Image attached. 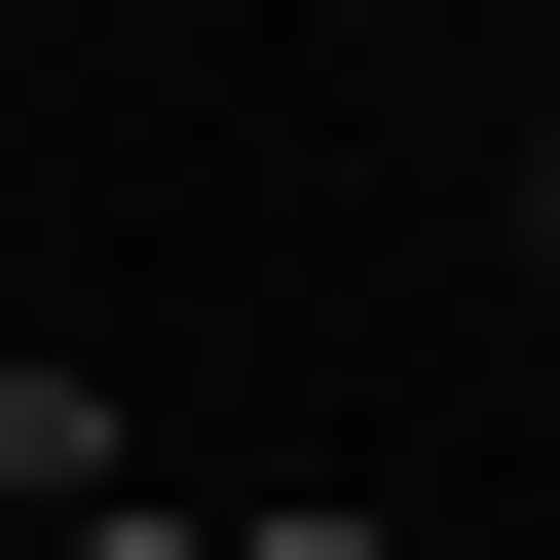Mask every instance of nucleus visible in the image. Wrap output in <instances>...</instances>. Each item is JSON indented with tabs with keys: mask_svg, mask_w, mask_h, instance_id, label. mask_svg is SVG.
<instances>
[{
	"mask_svg": "<svg viewBox=\"0 0 560 560\" xmlns=\"http://www.w3.org/2000/svg\"><path fill=\"white\" fill-rule=\"evenodd\" d=\"M0 523H38V560L113 523V374H0Z\"/></svg>",
	"mask_w": 560,
	"mask_h": 560,
	"instance_id": "f257e3e1",
	"label": "nucleus"
},
{
	"mask_svg": "<svg viewBox=\"0 0 560 560\" xmlns=\"http://www.w3.org/2000/svg\"><path fill=\"white\" fill-rule=\"evenodd\" d=\"M224 560H374V486H261V523H224Z\"/></svg>",
	"mask_w": 560,
	"mask_h": 560,
	"instance_id": "f03ea898",
	"label": "nucleus"
},
{
	"mask_svg": "<svg viewBox=\"0 0 560 560\" xmlns=\"http://www.w3.org/2000/svg\"><path fill=\"white\" fill-rule=\"evenodd\" d=\"M75 560H224V523H75Z\"/></svg>",
	"mask_w": 560,
	"mask_h": 560,
	"instance_id": "7ed1b4c3",
	"label": "nucleus"
}]
</instances>
